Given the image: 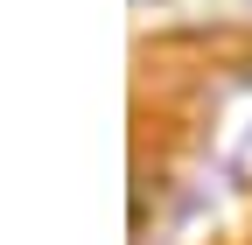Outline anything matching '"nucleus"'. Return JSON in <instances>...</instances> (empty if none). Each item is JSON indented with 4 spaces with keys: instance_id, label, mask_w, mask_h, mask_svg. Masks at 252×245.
I'll return each mask as SVG.
<instances>
[]
</instances>
